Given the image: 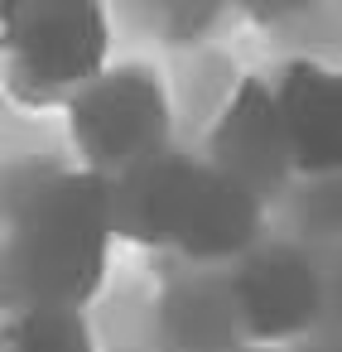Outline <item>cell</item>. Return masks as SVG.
Segmentation results:
<instances>
[{
  "mask_svg": "<svg viewBox=\"0 0 342 352\" xmlns=\"http://www.w3.org/2000/svg\"><path fill=\"white\" fill-rule=\"evenodd\" d=\"M275 102L299 179H342V68L294 58L275 78Z\"/></svg>",
  "mask_w": 342,
  "mask_h": 352,
  "instance_id": "cell-7",
  "label": "cell"
},
{
  "mask_svg": "<svg viewBox=\"0 0 342 352\" xmlns=\"http://www.w3.org/2000/svg\"><path fill=\"white\" fill-rule=\"evenodd\" d=\"M0 352H97L82 309L63 304H5Z\"/></svg>",
  "mask_w": 342,
  "mask_h": 352,
  "instance_id": "cell-10",
  "label": "cell"
},
{
  "mask_svg": "<svg viewBox=\"0 0 342 352\" xmlns=\"http://www.w3.org/2000/svg\"><path fill=\"white\" fill-rule=\"evenodd\" d=\"M265 227V198H255L246 184L227 179L217 164H193L179 193L174 236L169 246L188 261H241L255 251Z\"/></svg>",
  "mask_w": 342,
  "mask_h": 352,
  "instance_id": "cell-6",
  "label": "cell"
},
{
  "mask_svg": "<svg viewBox=\"0 0 342 352\" xmlns=\"http://www.w3.org/2000/svg\"><path fill=\"white\" fill-rule=\"evenodd\" d=\"M207 164H217L236 184H246L255 198H270L294 179L275 82H265V78L236 82V92L227 97V107L207 135Z\"/></svg>",
  "mask_w": 342,
  "mask_h": 352,
  "instance_id": "cell-5",
  "label": "cell"
},
{
  "mask_svg": "<svg viewBox=\"0 0 342 352\" xmlns=\"http://www.w3.org/2000/svg\"><path fill=\"white\" fill-rule=\"evenodd\" d=\"M188 169H193V160L164 150L159 160H150V164L111 179V193H116V236L140 241V246H169Z\"/></svg>",
  "mask_w": 342,
  "mask_h": 352,
  "instance_id": "cell-8",
  "label": "cell"
},
{
  "mask_svg": "<svg viewBox=\"0 0 342 352\" xmlns=\"http://www.w3.org/2000/svg\"><path fill=\"white\" fill-rule=\"evenodd\" d=\"M116 241L111 179L92 169H49L10 208L5 232V304H63L82 309L106 275Z\"/></svg>",
  "mask_w": 342,
  "mask_h": 352,
  "instance_id": "cell-1",
  "label": "cell"
},
{
  "mask_svg": "<svg viewBox=\"0 0 342 352\" xmlns=\"http://www.w3.org/2000/svg\"><path fill=\"white\" fill-rule=\"evenodd\" d=\"M231 294H236L246 338L270 347L299 342L323 309V280L313 261L289 241H270L241 256L231 270Z\"/></svg>",
  "mask_w": 342,
  "mask_h": 352,
  "instance_id": "cell-4",
  "label": "cell"
},
{
  "mask_svg": "<svg viewBox=\"0 0 342 352\" xmlns=\"http://www.w3.org/2000/svg\"><path fill=\"white\" fill-rule=\"evenodd\" d=\"M68 135L82 169L121 179L169 150V97L150 68H106L68 102Z\"/></svg>",
  "mask_w": 342,
  "mask_h": 352,
  "instance_id": "cell-3",
  "label": "cell"
},
{
  "mask_svg": "<svg viewBox=\"0 0 342 352\" xmlns=\"http://www.w3.org/2000/svg\"><path fill=\"white\" fill-rule=\"evenodd\" d=\"M0 54L15 97L49 107L73 102L106 73L111 20L97 0H5Z\"/></svg>",
  "mask_w": 342,
  "mask_h": 352,
  "instance_id": "cell-2",
  "label": "cell"
},
{
  "mask_svg": "<svg viewBox=\"0 0 342 352\" xmlns=\"http://www.w3.org/2000/svg\"><path fill=\"white\" fill-rule=\"evenodd\" d=\"M246 338L231 280H188L164 299V342L169 352H236Z\"/></svg>",
  "mask_w": 342,
  "mask_h": 352,
  "instance_id": "cell-9",
  "label": "cell"
},
{
  "mask_svg": "<svg viewBox=\"0 0 342 352\" xmlns=\"http://www.w3.org/2000/svg\"><path fill=\"white\" fill-rule=\"evenodd\" d=\"M304 352H342V342H323V347H304Z\"/></svg>",
  "mask_w": 342,
  "mask_h": 352,
  "instance_id": "cell-11",
  "label": "cell"
}]
</instances>
